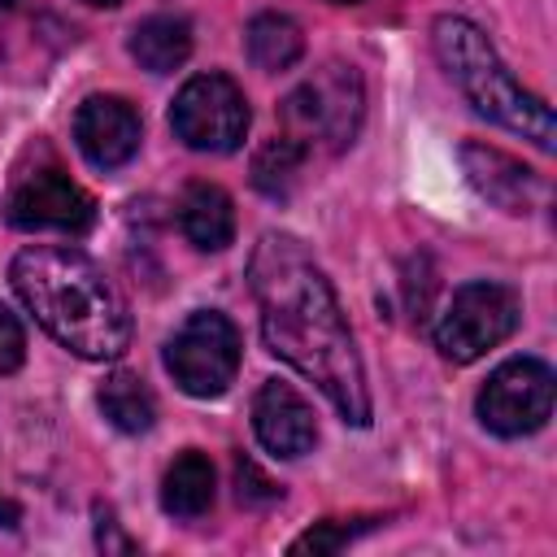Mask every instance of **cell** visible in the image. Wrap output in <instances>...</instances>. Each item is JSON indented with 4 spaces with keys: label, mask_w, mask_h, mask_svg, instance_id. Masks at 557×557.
<instances>
[{
    "label": "cell",
    "mask_w": 557,
    "mask_h": 557,
    "mask_svg": "<svg viewBox=\"0 0 557 557\" xmlns=\"http://www.w3.org/2000/svg\"><path fill=\"white\" fill-rule=\"evenodd\" d=\"M305 157H309V152H305L296 139H287V135L265 139V144L257 148V157H252V187L265 191L270 200H287V196L296 191V183H300Z\"/></svg>",
    "instance_id": "18"
},
{
    "label": "cell",
    "mask_w": 557,
    "mask_h": 557,
    "mask_svg": "<svg viewBox=\"0 0 557 557\" xmlns=\"http://www.w3.org/2000/svg\"><path fill=\"white\" fill-rule=\"evenodd\" d=\"M4 218L17 231L83 235L96 222V200L61 165H39L13 183L9 200H4Z\"/></svg>",
    "instance_id": "9"
},
{
    "label": "cell",
    "mask_w": 557,
    "mask_h": 557,
    "mask_svg": "<svg viewBox=\"0 0 557 557\" xmlns=\"http://www.w3.org/2000/svg\"><path fill=\"white\" fill-rule=\"evenodd\" d=\"M252 431L261 448L274 457H305L318 444V422H313L309 400L292 383H278V379L261 383L252 400Z\"/></svg>",
    "instance_id": "12"
},
{
    "label": "cell",
    "mask_w": 557,
    "mask_h": 557,
    "mask_svg": "<svg viewBox=\"0 0 557 557\" xmlns=\"http://www.w3.org/2000/svg\"><path fill=\"white\" fill-rule=\"evenodd\" d=\"M96 400H100V413H104L117 431H126V435H144V431L157 422V400H152L148 383H144L139 374H131V370H113V374L100 383Z\"/></svg>",
    "instance_id": "17"
},
{
    "label": "cell",
    "mask_w": 557,
    "mask_h": 557,
    "mask_svg": "<svg viewBox=\"0 0 557 557\" xmlns=\"http://www.w3.org/2000/svg\"><path fill=\"white\" fill-rule=\"evenodd\" d=\"M518 318H522V305H518V292L505 287V283H466L453 292L448 309L440 313L435 322V348L448 357V361H479L487 348L505 344L513 331H518Z\"/></svg>",
    "instance_id": "6"
},
{
    "label": "cell",
    "mask_w": 557,
    "mask_h": 557,
    "mask_svg": "<svg viewBox=\"0 0 557 557\" xmlns=\"http://www.w3.org/2000/svg\"><path fill=\"white\" fill-rule=\"evenodd\" d=\"M96 544H100L104 553H135V544L117 531V522H113L109 509H96Z\"/></svg>",
    "instance_id": "22"
},
{
    "label": "cell",
    "mask_w": 557,
    "mask_h": 557,
    "mask_svg": "<svg viewBox=\"0 0 557 557\" xmlns=\"http://www.w3.org/2000/svg\"><path fill=\"white\" fill-rule=\"evenodd\" d=\"M213 487H218L213 461L205 453L187 448L170 461V470L161 479V509L174 518H200L213 505Z\"/></svg>",
    "instance_id": "14"
},
{
    "label": "cell",
    "mask_w": 557,
    "mask_h": 557,
    "mask_svg": "<svg viewBox=\"0 0 557 557\" xmlns=\"http://www.w3.org/2000/svg\"><path fill=\"white\" fill-rule=\"evenodd\" d=\"M361 113H366V91H361L357 70L344 65V61L322 65L313 78H305L278 104L283 135L296 139L305 152L313 144H322L326 152L348 148L352 135H357V126H361Z\"/></svg>",
    "instance_id": "4"
},
{
    "label": "cell",
    "mask_w": 557,
    "mask_h": 557,
    "mask_svg": "<svg viewBox=\"0 0 557 557\" xmlns=\"http://www.w3.org/2000/svg\"><path fill=\"white\" fill-rule=\"evenodd\" d=\"M83 4H96V9H117L122 0H83Z\"/></svg>",
    "instance_id": "24"
},
{
    "label": "cell",
    "mask_w": 557,
    "mask_h": 557,
    "mask_svg": "<svg viewBox=\"0 0 557 557\" xmlns=\"http://www.w3.org/2000/svg\"><path fill=\"white\" fill-rule=\"evenodd\" d=\"M17 522H22V509H17L9 496H0V527H4V531H13Z\"/></svg>",
    "instance_id": "23"
},
{
    "label": "cell",
    "mask_w": 557,
    "mask_h": 557,
    "mask_svg": "<svg viewBox=\"0 0 557 557\" xmlns=\"http://www.w3.org/2000/svg\"><path fill=\"white\" fill-rule=\"evenodd\" d=\"M248 287L261 309L265 348L300 370L352 426L370 422L366 370L331 278L296 235L265 231L248 257Z\"/></svg>",
    "instance_id": "1"
},
{
    "label": "cell",
    "mask_w": 557,
    "mask_h": 557,
    "mask_svg": "<svg viewBox=\"0 0 557 557\" xmlns=\"http://www.w3.org/2000/svg\"><path fill=\"white\" fill-rule=\"evenodd\" d=\"M165 370L196 400L222 396L239 374V331H235V322L218 309L191 313L165 339Z\"/></svg>",
    "instance_id": "5"
},
{
    "label": "cell",
    "mask_w": 557,
    "mask_h": 557,
    "mask_svg": "<svg viewBox=\"0 0 557 557\" xmlns=\"http://www.w3.org/2000/svg\"><path fill=\"white\" fill-rule=\"evenodd\" d=\"M331 4H357V0H331Z\"/></svg>",
    "instance_id": "25"
},
{
    "label": "cell",
    "mask_w": 557,
    "mask_h": 557,
    "mask_svg": "<svg viewBox=\"0 0 557 557\" xmlns=\"http://www.w3.org/2000/svg\"><path fill=\"white\" fill-rule=\"evenodd\" d=\"M431 48L440 57V65L448 70V78L461 87V96L496 126L531 139L535 148H553V109L531 96L496 57L492 39L457 13H444L431 22Z\"/></svg>",
    "instance_id": "3"
},
{
    "label": "cell",
    "mask_w": 557,
    "mask_h": 557,
    "mask_svg": "<svg viewBox=\"0 0 557 557\" xmlns=\"http://www.w3.org/2000/svg\"><path fill=\"white\" fill-rule=\"evenodd\" d=\"M244 48H248V61L265 74H283L300 61L305 52V35L300 26L287 17V13H257L244 30Z\"/></svg>",
    "instance_id": "16"
},
{
    "label": "cell",
    "mask_w": 557,
    "mask_h": 557,
    "mask_svg": "<svg viewBox=\"0 0 557 557\" xmlns=\"http://www.w3.org/2000/svg\"><path fill=\"white\" fill-rule=\"evenodd\" d=\"M370 527H374V518H352V522L326 518V522L309 527L300 540H292V553H335V548H344L352 535H361V531H370Z\"/></svg>",
    "instance_id": "19"
},
{
    "label": "cell",
    "mask_w": 557,
    "mask_h": 557,
    "mask_svg": "<svg viewBox=\"0 0 557 557\" xmlns=\"http://www.w3.org/2000/svg\"><path fill=\"white\" fill-rule=\"evenodd\" d=\"M553 392H557V383H553V370L544 361H535V357H509L479 387L474 413H479V422L492 435L518 440V435L540 431L553 418Z\"/></svg>",
    "instance_id": "8"
},
{
    "label": "cell",
    "mask_w": 557,
    "mask_h": 557,
    "mask_svg": "<svg viewBox=\"0 0 557 557\" xmlns=\"http://www.w3.org/2000/svg\"><path fill=\"white\" fill-rule=\"evenodd\" d=\"M235 479H239V500H248V505L252 500H278L283 496V487H274L252 461H239L235 466Z\"/></svg>",
    "instance_id": "21"
},
{
    "label": "cell",
    "mask_w": 557,
    "mask_h": 557,
    "mask_svg": "<svg viewBox=\"0 0 557 557\" xmlns=\"http://www.w3.org/2000/svg\"><path fill=\"white\" fill-rule=\"evenodd\" d=\"M248 100L235 78L209 70L178 87L170 104L174 135L196 152H235L248 135Z\"/></svg>",
    "instance_id": "7"
},
{
    "label": "cell",
    "mask_w": 557,
    "mask_h": 557,
    "mask_svg": "<svg viewBox=\"0 0 557 557\" xmlns=\"http://www.w3.org/2000/svg\"><path fill=\"white\" fill-rule=\"evenodd\" d=\"M178 226L196 248L222 252L235 239V205L218 183H191L178 200Z\"/></svg>",
    "instance_id": "13"
},
{
    "label": "cell",
    "mask_w": 557,
    "mask_h": 557,
    "mask_svg": "<svg viewBox=\"0 0 557 557\" xmlns=\"http://www.w3.org/2000/svg\"><path fill=\"white\" fill-rule=\"evenodd\" d=\"M13 292L35 322L87 361H113L131 344V313L109 274L74 244H30L13 257Z\"/></svg>",
    "instance_id": "2"
},
{
    "label": "cell",
    "mask_w": 557,
    "mask_h": 557,
    "mask_svg": "<svg viewBox=\"0 0 557 557\" xmlns=\"http://www.w3.org/2000/svg\"><path fill=\"white\" fill-rule=\"evenodd\" d=\"M131 57L148 74H174L191 57V26L174 13H152L131 30Z\"/></svg>",
    "instance_id": "15"
},
{
    "label": "cell",
    "mask_w": 557,
    "mask_h": 557,
    "mask_svg": "<svg viewBox=\"0 0 557 557\" xmlns=\"http://www.w3.org/2000/svg\"><path fill=\"white\" fill-rule=\"evenodd\" d=\"M144 126L131 100L122 96H87L74 113V144L96 170H117L139 152Z\"/></svg>",
    "instance_id": "10"
},
{
    "label": "cell",
    "mask_w": 557,
    "mask_h": 557,
    "mask_svg": "<svg viewBox=\"0 0 557 557\" xmlns=\"http://www.w3.org/2000/svg\"><path fill=\"white\" fill-rule=\"evenodd\" d=\"M461 170L470 187L505 213H531L544 200V178L492 144H479V139L461 144Z\"/></svg>",
    "instance_id": "11"
},
{
    "label": "cell",
    "mask_w": 557,
    "mask_h": 557,
    "mask_svg": "<svg viewBox=\"0 0 557 557\" xmlns=\"http://www.w3.org/2000/svg\"><path fill=\"white\" fill-rule=\"evenodd\" d=\"M26 361V331L13 309L0 305V374H13Z\"/></svg>",
    "instance_id": "20"
}]
</instances>
